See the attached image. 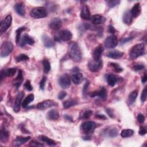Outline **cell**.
<instances>
[{
  "label": "cell",
  "mask_w": 147,
  "mask_h": 147,
  "mask_svg": "<svg viewBox=\"0 0 147 147\" xmlns=\"http://www.w3.org/2000/svg\"><path fill=\"white\" fill-rule=\"evenodd\" d=\"M69 55L70 57L75 62H79L82 59V52L78 44L75 42H71L69 44Z\"/></svg>",
  "instance_id": "1"
},
{
  "label": "cell",
  "mask_w": 147,
  "mask_h": 147,
  "mask_svg": "<svg viewBox=\"0 0 147 147\" xmlns=\"http://www.w3.org/2000/svg\"><path fill=\"white\" fill-rule=\"evenodd\" d=\"M145 46L143 43H140L135 45L130 50V57L134 59L144 53Z\"/></svg>",
  "instance_id": "2"
},
{
  "label": "cell",
  "mask_w": 147,
  "mask_h": 147,
  "mask_svg": "<svg viewBox=\"0 0 147 147\" xmlns=\"http://www.w3.org/2000/svg\"><path fill=\"white\" fill-rule=\"evenodd\" d=\"M30 14L34 18H41L47 16V10L44 7H37L33 8Z\"/></svg>",
  "instance_id": "3"
},
{
  "label": "cell",
  "mask_w": 147,
  "mask_h": 147,
  "mask_svg": "<svg viewBox=\"0 0 147 147\" xmlns=\"http://www.w3.org/2000/svg\"><path fill=\"white\" fill-rule=\"evenodd\" d=\"M13 45L10 41H4L1 46V56L5 57L9 56L12 52Z\"/></svg>",
  "instance_id": "4"
},
{
  "label": "cell",
  "mask_w": 147,
  "mask_h": 147,
  "mask_svg": "<svg viewBox=\"0 0 147 147\" xmlns=\"http://www.w3.org/2000/svg\"><path fill=\"white\" fill-rule=\"evenodd\" d=\"M72 37V33L68 30H62L57 35L55 36V40L58 42L61 41H67Z\"/></svg>",
  "instance_id": "5"
},
{
  "label": "cell",
  "mask_w": 147,
  "mask_h": 147,
  "mask_svg": "<svg viewBox=\"0 0 147 147\" xmlns=\"http://www.w3.org/2000/svg\"><path fill=\"white\" fill-rule=\"evenodd\" d=\"M96 127V123L93 121H87L83 123L80 126L81 130L85 134L88 135L92 133Z\"/></svg>",
  "instance_id": "6"
},
{
  "label": "cell",
  "mask_w": 147,
  "mask_h": 147,
  "mask_svg": "<svg viewBox=\"0 0 147 147\" xmlns=\"http://www.w3.org/2000/svg\"><path fill=\"white\" fill-rule=\"evenodd\" d=\"M11 22L12 17L11 15H7L2 21H1L0 25V32L1 34L5 32L9 29L11 24Z\"/></svg>",
  "instance_id": "7"
},
{
  "label": "cell",
  "mask_w": 147,
  "mask_h": 147,
  "mask_svg": "<svg viewBox=\"0 0 147 147\" xmlns=\"http://www.w3.org/2000/svg\"><path fill=\"white\" fill-rule=\"evenodd\" d=\"M104 44L106 48L108 49H113L117 47L118 45V40L115 36H108L105 40Z\"/></svg>",
  "instance_id": "8"
},
{
  "label": "cell",
  "mask_w": 147,
  "mask_h": 147,
  "mask_svg": "<svg viewBox=\"0 0 147 147\" xmlns=\"http://www.w3.org/2000/svg\"><path fill=\"white\" fill-rule=\"evenodd\" d=\"M59 83L64 89L69 88L71 84V80L69 75L67 74H64L60 76L59 79Z\"/></svg>",
  "instance_id": "9"
},
{
  "label": "cell",
  "mask_w": 147,
  "mask_h": 147,
  "mask_svg": "<svg viewBox=\"0 0 147 147\" xmlns=\"http://www.w3.org/2000/svg\"><path fill=\"white\" fill-rule=\"evenodd\" d=\"M102 65V60H90L88 63V67L89 69L92 72H97L98 71Z\"/></svg>",
  "instance_id": "10"
},
{
  "label": "cell",
  "mask_w": 147,
  "mask_h": 147,
  "mask_svg": "<svg viewBox=\"0 0 147 147\" xmlns=\"http://www.w3.org/2000/svg\"><path fill=\"white\" fill-rule=\"evenodd\" d=\"M90 96L94 98L95 96H98L103 100H106L107 98V90L105 87H102L100 90L94 91L90 94Z\"/></svg>",
  "instance_id": "11"
},
{
  "label": "cell",
  "mask_w": 147,
  "mask_h": 147,
  "mask_svg": "<svg viewBox=\"0 0 147 147\" xmlns=\"http://www.w3.org/2000/svg\"><path fill=\"white\" fill-rule=\"evenodd\" d=\"M34 43V39L29 36L28 34H24L22 37H21L18 45L22 47H24L25 45H33Z\"/></svg>",
  "instance_id": "12"
},
{
  "label": "cell",
  "mask_w": 147,
  "mask_h": 147,
  "mask_svg": "<svg viewBox=\"0 0 147 147\" xmlns=\"http://www.w3.org/2000/svg\"><path fill=\"white\" fill-rule=\"evenodd\" d=\"M62 25V22L61 20L59 18H53L51 20V21L49 23V26L51 29L57 30H59Z\"/></svg>",
  "instance_id": "13"
},
{
  "label": "cell",
  "mask_w": 147,
  "mask_h": 147,
  "mask_svg": "<svg viewBox=\"0 0 147 147\" xmlns=\"http://www.w3.org/2000/svg\"><path fill=\"white\" fill-rule=\"evenodd\" d=\"M55 104L56 103H55L52 100H45L38 103L37 105V108L40 110H45L55 105Z\"/></svg>",
  "instance_id": "14"
},
{
  "label": "cell",
  "mask_w": 147,
  "mask_h": 147,
  "mask_svg": "<svg viewBox=\"0 0 147 147\" xmlns=\"http://www.w3.org/2000/svg\"><path fill=\"white\" fill-rule=\"evenodd\" d=\"M24 95V93L23 92H20L17 95V97L15 100L14 105V111L16 113L19 112L20 110V106L22 101V99Z\"/></svg>",
  "instance_id": "15"
},
{
  "label": "cell",
  "mask_w": 147,
  "mask_h": 147,
  "mask_svg": "<svg viewBox=\"0 0 147 147\" xmlns=\"http://www.w3.org/2000/svg\"><path fill=\"white\" fill-rule=\"evenodd\" d=\"M91 22L94 25H100L103 24L106 21V18L103 16L99 14H95L91 17Z\"/></svg>",
  "instance_id": "16"
},
{
  "label": "cell",
  "mask_w": 147,
  "mask_h": 147,
  "mask_svg": "<svg viewBox=\"0 0 147 147\" xmlns=\"http://www.w3.org/2000/svg\"><path fill=\"white\" fill-rule=\"evenodd\" d=\"M123 55V53L118 50H113L109 51L106 56L109 58L113 59H118L121 58Z\"/></svg>",
  "instance_id": "17"
},
{
  "label": "cell",
  "mask_w": 147,
  "mask_h": 147,
  "mask_svg": "<svg viewBox=\"0 0 147 147\" xmlns=\"http://www.w3.org/2000/svg\"><path fill=\"white\" fill-rule=\"evenodd\" d=\"M80 17L85 20H90L91 19V14L88 7L87 5H84L80 12Z\"/></svg>",
  "instance_id": "18"
},
{
  "label": "cell",
  "mask_w": 147,
  "mask_h": 147,
  "mask_svg": "<svg viewBox=\"0 0 147 147\" xmlns=\"http://www.w3.org/2000/svg\"><path fill=\"white\" fill-rule=\"evenodd\" d=\"M103 47L102 45L96 47L93 52V58L94 60H99L100 59L102 54L103 52Z\"/></svg>",
  "instance_id": "19"
},
{
  "label": "cell",
  "mask_w": 147,
  "mask_h": 147,
  "mask_svg": "<svg viewBox=\"0 0 147 147\" xmlns=\"http://www.w3.org/2000/svg\"><path fill=\"white\" fill-rule=\"evenodd\" d=\"M123 21L127 25H130L132 23L133 17L132 16L130 10L126 11L123 14Z\"/></svg>",
  "instance_id": "20"
},
{
  "label": "cell",
  "mask_w": 147,
  "mask_h": 147,
  "mask_svg": "<svg viewBox=\"0 0 147 147\" xmlns=\"http://www.w3.org/2000/svg\"><path fill=\"white\" fill-rule=\"evenodd\" d=\"M14 9L17 13L21 16H24L25 14V6L22 2H19L15 5Z\"/></svg>",
  "instance_id": "21"
},
{
  "label": "cell",
  "mask_w": 147,
  "mask_h": 147,
  "mask_svg": "<svg viewBox=\"0 0 147 147\" xmlns=\"http://www.w3.org/2000/svg\"><path fill=\"white\" fill-rule=\"evenodd\" d=\"M83 79V75L82 73L79 72L74 73L71 76L72 81L75 84H79L80 83H82Z\"/></svg>",
  "instance_id": "22"
},
{
  "label": "cell",
  "mask_w": 147,
  "mask_h": 147,
  "mask_svg": "<svg viewBox=\"0 0 147 147\" xmlns=\"http://www.w3.org/2000/svg\"><path fill=\"white\" fill-rule=\"evenodd\" d=\"M42 40L44 46L47 48H51L55 45V42L47 35H44L42 37Z\"/></svg>",
  "instance_id": "23"
},
{
  "label": "cell",
  "mask_w": 147,
  "mask_h": 147,
  "mask_svg": "<svg viewBox=\"0 0 147 147\" xmlns=\"http://www.w3.org/2000/svg\"><path fill=\"white\" fill-rule=\"evenodd\" d=\"M59 118V112L55 109H52L49 110L47 113V118L49 120L55 121L58 119Z\"/></svg>",
  "instance_id": "24"
},
{
  "label": "cell",
  "mask_w": 147,
  "mask_h": 147,
  "mask_svg": "<svg viewBox=\"0 0 147 147\" xmlns=\"http://www.w3.org/2000/svg\"><path fill=\"white\" fill-rule=\"evenodd\" d=\"M23 80H24V78L22 75V71L21 69H20L18 70L17 76L16 78V79L13 81V84L17 88H19V87L22 84Z\"/></svg>",
  "instance_id": "25"
},
{
  "label": "cell",
  "mask_w": 147,
  "mask_h": 147,
  "mask_svg": "<svg viewBox=\"0 0 147 147\" xmlns=\"http://www.w3.org/2000/svg\"><path fill=\"white\" fill-rule=\"evenodd\" d=\"M78 104V100L75 99H69L65 100L63 103V107L65 109H68L72 106H74L75 105Z\"/></svg>",
  "instance_id": "26"
},
{
  "label": "cell",
  "mask_w": 147,
  "mask_h": 147,
  "mask_svg": "<svg viewBox=\"0 0 147 147\" xmlns=\"http://www.w3.org/2000/svg\"><path fill=\"white\" fill-rule=\"evenodd\" d=\"M30 138V137H23V136H17L14 141V142L17 146H20L24 144H25L26 142H27L28 140H29Z\"/></svg>",
  "instance_id": "27"
},
{
  "label": "cell",
  "mask_w": 147,
  "mask_h": 147,
  "mask_svg": "<svg viewBox=\"0 0 147 147\" xmlns=\"http://www.w3.org/2000/svg\"><path fill=\"white\" fill-rule=\"evenodd\" d=\"M117 80H118V79L117 76L113 74H110L107 76V82L108 84L110 86L113 87L115 86V84L117 82Z\"/></svg>",
  "instance_id": "28"
},
{
  "label": "cell",
  "mask_w": 147,
  "mask_h": 147,
  "mask_svg": "<svg viewBox=\"0 0 147 147\" xmlns=\"http://www.w3.org/2000/svg\"><path fill=\"white\" fill-rule=\"evenodd\" d=\"M38 138L42 142H45L47 144H48L49 146H53V145H56V142L55 141H53V140L49 138V137H48L47 136L41 135L38 137Z\"/></svg>",
  "instance_id": "29"
},
{
  "label": "cell",
  "mask_w": 147,
  "mask_h": 147,
  "mask_svg": "<svg viewBox=\"0 0 147 147\" xmlns=\"http://www.w3.org/2000/svg\"><path fill=\"white\" fill-rule=\"evenodd\" d=\"M140 11H141V8H140V3H137L133 6L131 10H130V12L133 17H137L140 14Z\"/></svg>",
  "instance_id": "30"
},
{
  "label": "cell",
  "mask_w": 147,
  "mask_h": 147,
  "mask_svg": "<svg viewBox=\"0 0 147 147\" xmlns=\"http://www.w3.org/2000/svg\"><path fill=\"white\" fill-rule=\"evenodd\" d=\"M93 112L91 110L86 109L83 110L80 114L79 118L80 119H88L92 114Z\"/></svg>",
  "instance_id": "31"
},
{
  "label": "cell",
  "mask_w": 147,
  "mask_h": 147,
  "mask_svg": "<svg viewBox=\"0 0 147 147\" xmlns=\"http://www.w3.org/2000/svg\"><path fill=\"white\" fill-rule=\"evenodd\" d=\"M138 95V92L137 90H135V91H132L128 96V98H127V103L129 105H131L132 103H133L136 98H137V96Z\"/></svg>",
  "instance_id": "32"
},
{
  "label": "cell",
  "mask_w": 147,
  "mask_h": 147,
  "mask_svg": "<svg viewBox=\"0 0 147 147\" xmlns=\"http://www.w3.org/2000/svg\"><path fill=\"white\" fill-rule=\"evenodd\" d=\"M34 96L33 94H30L29 95H28V96L23 100V102L22 103V107L23 108H26L28 106V105L34 100Z\"/></svg>",
  "instance_id": "33"
},
{
  "label": "cell",
  "mask_w": 147,
  "mask_h": 147,
  "mask_svg": "<svg viewBox=\"0 0 147 147\" xmlns=\"http://www.w3.org/2000/svg\"><path fill=\"white\" fill-rule=\"evenodd\" d=\"M0 140L2 142H6L8 138H9V132L6 131L5 129H1V133H0Z\"/></svg>",
  "instance_id": "34"
},
{
  "label": "cell",
  "mask_w": 147,
  "mask_h": 147,
  "mask_svg": "<svg viewBox=\"0 0 147 147\" xmlns=\"http://www.w3.org/2000/svg\"><path fill=\"white\" fill-rule=\"evenodd\" d=\"M134 134V130L132 129H123L121 131V136L123 137V138H126V137H129L133 136Z\"/></svg>",
  "instance_id": "35"
},
{
  "label": "cell",
  "mask_w": 147,
  "mask_h": 147,
  "mask_svg": "<svg viewBox=\"0 0 147 147\" xmlns=\"http://www.w3.org/2000/svg\"><path fill=\"white\" fill-rule=\"evenodd\" d=\"M25 30V27H20L18 29H17L16 30V44L17 45H18L20 38H21V34L22 32H23L24 30Z\"/></svg>",
  "instance_id": "36"
},
{
  "label": "cell",
  "mask_w": 147,
  "mask_h": 147,
  "mask_svg": "<svg viewBox=\"0 0 147 147\" xmlns=\"http://www.w3.org/2000/svg\"><path fill=\"white\" fill-rule=\"evenodd\" d=\"M42 64H43V67H44V72L47 74L49 72V71L51 70V64L49 62V61L47 59H44L42 61Z\"/></svg>",
  "instance_id": "37"
},
{
  "label": "cell",
  "mask_w": 147,
  "mask_h": 147,
  "mask_svg": "<svg viewBox=\"0 0 147 147\" xmlns=\"http://www.w3.org/2000/svg\"><path fill=\"white\" fill-rule=\"evenodd\" d=\"M29 59V57L28 55H25V54H20L19 55H18L16 58V60L17 62H21V61H26Z\"/></svg>",
  "instance_id": "38"
},
{
  "label": "cell",
  "mask_w": 147,
  "mask_h": 147,
  "mask_svg": "<svg viewBox=\"0 0 147 147\" xmlns=\"http://www.w3.org/2000/svg\"><path fill=\"white\" fill-rule=\"evenodd\" d=\"M16 72V68H10L7 69L6 70H5V76H6L11 77L13 75H14Z\"/></svg>",
  "instance_id": "39"
},
{
  "label": "cell",
  "mask_w": 147,
  "mask_h": 147,
  "mask_svg": "<svg viewBox=\"0 0 147 147\" xmlns=\"http://www.w3.org/2000/svg\"><path fill=\"white\" fill-rule=\"evenodd\" d=\"M120 3V1L118 0H113V1H106V3L107 5V6L110 7H114L116 6H117L118 5H119Z\"/></svg>",
  "instance_id": "40"
},
{
  "label": "cell",
  "mask_w": 147,
  "mask_h": 147,
  "mask_svg": "<svg viewBox=\"0 0 147 147\" xmlns=\"http://www.w3.org/2000/svg\"><path fill=\"white\" fill-rule=\"evenodd\" d=\"M108 133H109V136L110 137H112V138L115 137L118 135V131L117 129L115 128H113V129H110Z\"/></svg>",
  "instance_id": "41"
},
{
  "label": "cell",
  "mask_w": 147,
  "mask_h": 147,
  "mask_svg": "<svg viewBox=\"0 0 147 147\" xmlns=\"http://www.w3.org/2000/svg\"><path fill=\"white\" fill-rule=\"evenodd\" d=\"M110 65L113 67L114 71L116 72H121L123 71V69L117 63H111Z\"/></svg>",
  "instance_id": "42"
},
{
  "label": "cell",
  "mask_w": 147,
  "mask_h": 147,
  "mask_svg": "<svg viewBox=\"0 0 147 147\" xmlns=\"http://www.w3.org/2000/svg\"><path fill=\"white\" fill-rule=\"evenodd\" d=\"M144 68H145V66L143 64H137L134 65V67H133V69L135 71H141V70L144 69Z\"/></svg>",
  "instance_id": "43"
},
{
  "label": "cell",
  "mask_w": 147,
  "mask_h": 147,
  "mask_svg": "<svg viewBox=\"0 0 147 147\" xmlns=\"http://www.w3.org/2000/svg\"><path fill=\"white\" fill-rule=\"evenodd\" d=\"M24 87L25 88L26 90H27L28 91H32L33 90V87L31 85L30 80H27L26 81V82L24 84Z\"/></svg>",
  "instance_id": "44"
},
{
  "label": "cell",
  "mask_w": 147,
  "mask_h": 147,
  "mask_svg": "<svg viewBox=\"0 0 147 147\" xmlns=\"http://www.w3.org/2000/svg\"><path fill=\"white\" fill-rule=\"evenodd\" d=\"M146 93H147V91H146V87H145V88L143 90L142 93H141V100L142 101V102H144L146 100Z\"/></svg>",
  "instance_id": "45"
},
{
  "label": "cell",
  "mask_w": 147,
  "mask_h": 147,
  "mask_svg": "<svg viewBox=\"0 0 147 147\" xmlns=\"http://www.w3.org/2000/svg\"><path fill=\"white\" fill-rule=\"evenodd\" d=\"M47 80V78L45 76H43L42 78L41 79L40 82V87L41 90H44V87H45V82Z\"/></svg>",
  "instance_id": "46"
},
{
  "label": "cell",
  "mask_w": 147,
  "mask_h": 147,
  "mask_svg": "<svg viewBox=\"0 0 147 147\" xmlns=\"http://www.w3.org/2000/svg\"><path fill=\"white\" fill-rule=\"evenodd\" d=\"M29 146H43L44 145L40 142H38L37 141H32L29 145Z\"/></svg>",
  "instance_id": "47"
},
{
  "label": "cell",
  "mask_w": 147,
  "mask_h": 147,
  "mask_svg": "<svg viewBox=\"0 0 147 147\" xmlns=\"http://www.w3.org/2000/svg\"><path fill=\"white\" fill-rule=\"evenodd\" d=\"M89 84H90L89 82H86V83H85L84 85V87H83V90H82L83 95L84 96H85L86 94V93H87V89H88V87Z\"/></svg>",
  "instance_id": "48"
},
{
  "label": "cell",
  "mask_w": 147,
  "mask_h": 147,
  "mask_svg": "<svg viewBox=\"0 0 147 147\" xmlns=\"http://www.w3.org/2000/svg\"><path fill=\"white\" fill-rule=\"evenodd\" d=\"M145 117L142 114L139 113L137 115V120L140 123H143L145 121Z\"/></svg>",
  "instance_id": "49"
},
{
  "label": "cell",
  "mask_w": 147,
  "mask_h": 147,
  "mask_svg": "<svg viewBox=\"0 0 147 147\" xmlns=\"http://www.w3.org/2000/svg\"><path fill=\"white\" fill-rule=\"evenodd\" d=\"M133 38H134V37H133V36H130V37H127L123 38L121 40V44H125V43H126V42H129L130 41H131Z\"/></svg>",
  "instance_id": "50"
},
{
  "label": "cell",
  "mask_w": 147,
  "mask_h": 147,
  "mask_svg": "<svg viewBox=\"0 0 147 147\" xmlns=\"http://www.w3.org/2000/svg\"><path fill=\"white\" fill-rule=\"evenodd\" d=\"M67 95V93L65 91H61L58 94V99L60 100H62L64 99Z\"/></svg>",
  "instance_id": "51"
},
{
  "label": "cell",
  "mask_w": 147,
  "mask_h": 147,
  "mask_svg": "<svg viewBox=\"0 0 147 147\" xmlns=\"http://www.w3.org/2000/svg\"><path fill=\"white\" fill-rule=\"evenodd\" d=\"M146 133V129L144 126H140L139 130V134L141 136H144Z\"/></svg>",
  "instance_id": "52"
},
{
  "label": "cell",
  "mask_w": 147,
  "mask_h": 147,
  "mask_svg": "<svg viewBox=\"0 0 147 147\" xmlns=\"http://www.w3.org/2000/svg\"><path fill=\"white\" fill-rule=\"evenodd\" d=\"M105 111H106V112L107 113V114L111 118H113V117H114L113 112L112 111V110H111V109L106 108V109H105Z\"/></svg>",
  "instance_id": "53"
},
{
  "label": "cell",
  "mask_w": 147,
  "mask_h": 147,
  "mask_svg": "<svg viewBox=\"0 0 147 147\" xmlns=\"http://www.w3.org/2000/svg\"><path fill=\"white\" fill-rule=\"evenodd\" d=\"M115 29H114V28L111 26V25H109L108 27V32L109 33H110L111 34H114L115 33Z\"/></svg>",
  "instance_id": "54"
},
{
  "label": "cell",
  "mask_w": 147,
  "mask_h": 147,
  "mask_svg": "<svg viewBox=\"0 0 147 147\" xmlns=\"http://www.w3.org/2000/svg\"><path fill=\"white\" fill-rule=\"evenodd\" d=\"M96 117H97L98 118H99L100 119H102V120H105L107 119L105 115H104L103 114H96Z\"/></svg>",
  "instance_id": "55"
},
{
  "label": "cell",
  "mask_w": 147,
  "mask_h": 147,
  "mask_svg": "<svg viewBox=\"0 0 147 147\" xmlns=\"http://www.w3.org/2000/svg\"><path fill=\"white\" fill-rule=\"evenodd\" d=\"M5 76H6L5 74V70L2 69L1 71V81L2 80V79L5 78Z\"/></svg>",
  "instance_id": "56"
},
{
  "label": "cell",
  "mask_w": 147,
  "mask_h": 147,
  "mask_svg": "<svg viewBox=\"0 0 147 147\" xmlns=\"http://www.w3.org/2000/svg\"><path fill=\"white\" fill-rule=\"evenodd\" d=\"M64 117H65V118L66 119H67L68 121H71V122L73 121L72 118L70 115H67V114H65V115H64Z\"/></svg>",
  "instance_id": "57"
},
{
  "label": "cell",
  "mask_w": 147,
  "mask_h": 147,
  "mask_svg": "<svg viewBox=\"0 0 147 147\" xmlns=\"http://www.w3.org/2000/svg\"><path fill=\"white\" fill-rule=\"evenodd\" d=\"M147 80V75L146 74L144 75V76L142 78V80H141V82L142 83H145Z\"/></svg>",
  "instance_id": "58"
}]
</instances>
